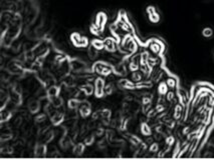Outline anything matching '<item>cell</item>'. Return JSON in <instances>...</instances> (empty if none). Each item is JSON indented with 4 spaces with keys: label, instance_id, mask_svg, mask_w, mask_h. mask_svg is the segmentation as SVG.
<instances>
[{
    "label": "cell",
    "instance_id": "6da1fadb",
    "mask_svg": "<svg viewBox=\"0 0 214 160\" xmlns=\"http://www.w3.org/2000/svg\"><path fill=\"white\" fill-rule=\"evenodd\" d=\"M91 70H93V72H95V73L103 76H109L114 72V68L111 64L105 63L103 61H99L93 64Z\"/></svg>",
    "mask_w": 214,
    "mask_h": 160
},
{
    "label": "cell",
    "instance_id": "7a4b0ae2",
    "mask_svg": "<svg viewBox=\"0 0 214 160\" xmlns=\"http://www.w3.org/2000/svg\"><path fill=\"white\" fill-rule=\"evenodd\" d=\"M70 39L72 41V44L78 48H85L89 45V40L87 37H83L79 33H74L70 36Z\"/></svg>",
    "mask_w": 214,
    "mask_h": 160
},
{
    "label": "cell",
    "instance_id": "3957f363",
    "mask_svg": "<svg viewBox=\"0 0 214 160\" xmlns=\"http://www.w3.org/2000/svg\"><path fill=\"white\" fill-rule=\"evenodd\" d=\"M105 80L102 77H98L95 81V97L101 98L105 94Z\"/></svg>",
    "mask_w": 214,
    "mask_h": 160
},
{
    "label": "cell",
    "instance_id": "277c9868",
    "mask_svg": "<svg viewBox=\"0 0 214 160\" xmlns=\"http://www.w3.org/2000/svg\"><path fill=\"white\" fill-rule=\"evenodd\" d=\"M105 48L108 52H116L118 49L116 41L113 38H107L105 40Z\"/></svg>",
    "mask_w": 214,
    "mask_h": 160
},
{
    "label": "cell",
    "instance_id": "5b68a950",
    "mask_svg": "<svg viewBox=\"0 0 214 160\" xmlns=\"http://www.w3.org/2000/svg\"><path fill=\"white\" fill-rule=\"evenodd\" d=\"M119 86L123 89H130V90L137 88V85L129 79H121L119 81Z\"/></svg>",
    "mask_w": 214,
    "mask_h": 160
},
{
    "label": "cell",
    "instance_id": "8992f818",
    "mask_svg": "<svg viewBox=\"0 0 214 160\" xmlns=\"http://www.w3.org/2000/svg\"><path fill=\"white\" fill-rule=\"evenodd\" d=\"M79 110L83 117H87L91 114V105H89V103H87V102H83L79 106Z\"/></svg>",
    "mask_w": 214,
    "mask_h": 160
},
{
    "label": "cell",
    "instance_id": "52a82bcc",
    "mask_svg": "<svg viewBox=\"0 0 214 160\" xmlns=\"http://www.w3.org/2000/svg\"><path fill=\"white\" fill-rule=\"evenodd\" d=\"M147 12H148V14H149V18H150L151 22H153V23H157V22H159L160 16H159V14L156 12L154 7H152V6L148 7Z\"/></svg>",
    "mask_w": 214,
    "mask_h": 160
},
{
    "label": "cell",
    "instance_id": "ba28073f",
    "mask_svg": "<svg viewBox=\"0 0 214 160\" xmlns=\"http://www.w3.org/2000/svg\"><path fill=\"white\" fill-rule=\"evenodd\" d=\"M64 115L62 112H60V111H56L54 114H53V116L51 117V120H52V123L55 125H58L60 124V123L64 121Z\"/></svg>",
    "mask_w": 214,
    "mask_h": 160
},
{
    "label": "cell",
    "instance_id": "9c48e42d",
    "mask_svg": "<svg viewBox=\"0 0 214 160\" xmlns=\"http://www.w3.org/2000/svg\"><path fill=\"white\" fill-rule=\"evenodd\" d=\"M177 94H178V97H179V99H180L181 103H182L183 105H185V104L187 103V101H188V94H187L186 90L183 88H178Z\"/></svg>",
    "mask_w": 214,
    "mask_h": 160
},
{
    "label": "cell",
    "instance_id": "30bf717a",
    "mask_svg": "<svg viewBox=\"0 0 214 160\" xmlns=\"http://www.w3.org/2000/svg\"><path fill=\"white\" fill-rule=\"evenodd\" d=\"M70 67H72V69L74 70V71H80V70L85 68V64L80 61V60H76H76H72V61L70 62Z\"/></svg>",
    "mask_w": 214,
    "mask_h": 160
},
{
    "label": "cell",
    "instance_id": "8fae6325",
    "mask_svg": "<svg viewBox=\"0 0 214 160\" xmlns=\"http://www.w3.org/2000/svg\"><path fill=\"white\" fill-rule=\"evenodd\" d=\"M126 71H127V69H126V65L124 63L117 64L114 68V72L117 74H119V75H126V73H127Z\"/></svg>",
    "mask_w": 214,
    "mask_h": 160
},
{
    "label": "cell",
    "instance_id": "7c38bea8",
    "mask_svg": "<svg viewBox=\"0 0 214 160\" xmlns=\"http://www.w3.org/2000/svg\"><path fill=\"white\" fill-rule=\"evenodd\" d=\"M141 133H142L143 135H145V136H151V134H152V129H151V127L148 125V123L143 122L142 124H141Z\"/></svg>",
    "mask_w": 214,
    "mask_h": 160
},
{
    "label": "cell",
    "instance_id": "4fadbf2b",
    "mask_svg": "<svg viewBox=\"0 0 214 160\" xmlns=\"http://www.w3.org/2000/svg\"><path fill=\"white\" fill-rule=\"evenodd\" d=\"M58 92H60V88L56 86H50L47 88V96L49 98H53V97L58 96Z\"/></svg>",
    "mask_w": 214,
    "mask_h": 160
},
{
    "label": "cell",
    "instance_id": "5bb4252c",
    "mask_svg": "<svg viewBox=\"0 0 214 160\" xmlns=\"http://www.w3.org/2000/svg\"><path fill=\"white\" fill-rule=\"evenodd\" d=\"M150 50L155 54H159L162 50L161 44L159 42H157V41H154V42H152L150 44Z\"/></svg>",
    "mask_w": 214,
    "mask_h": 160
},
{
    "label": "cell",
    "instance_id": "9a60e30c",
    "mask_svg": "<svg viewBox=\"0 0 214 160\" xmlns=\"http://www.w3.org/2000/svg\"><path fill=\"white\" fill-rule=\"evenodd\" d=\"M91 45L95 47L97 50H103L105 48V41H102L100 39H93L91 41Z\"/></svg>",
    "mask_w": 214,
    "mask_h": 160
},
{
    "label": "cell",
    "instance_id": "2e32d148",
    "mask_svg": "<svg viewBox=\"0 0 214 160\" xmlns=\"http://www.w3.org/2000/svg\"><path fill=\"white\" fill-rule=\"evenodd\" d=\"M136 85H137V88H151L153 83L150 80H141L136 83Z\"/></svg>",
    "mask_w": 214,
    "mask_h": 160
},
{
    "label": "cell",
    "instance_id": "e0dca14e",
    "mask_svg": "<svg viewBox=\"0 0 214 160\" xmlns=\"http://www.w3.org/2000/svg\"><path fill=\"white\" fill-rule=\"evenodd\" d=\"M81 103V101H80L79 99L76 97V98H72L68 100V107H70V109H76V108H79Z\"/></svg>",
    "mask_w": 214,
    "mask_h": 160
},
{
    "label": "cell",
    "instance_id": "ac0fdd59",
    "mask_svg": "<svg viewBox=\"0 0 214 160\" xmlns=\"http://www.w3.org/2000/svg\"><path fill=\"white\" fill-rule=\"evenodd\" d=\"M168 89H169V87H168L167 83L161 82L158 86V93L160 95H166L168 93Z\"/></svg>",
    "mask_w": 214,
    "mask_h": 160
},
{
    "label": "cell",
    "instance_id": "d6986e66",
    "mask_svg": "<svg viewBox=\"0 0 214 160\" xmlns=\"http://www.w3.org/2000/svg\"><path fill=\"white\" fill-rule=\"evenodd\" d=\"M128 138H129L130 143L133 144V145H135V146H140L141 144H142V140H141L139 137L135 136V135H129Z\"/></svg>",
    "mask_w": 214,
    "mask_h": 160
},
{
    "label": "cell",
    "instance_id": "ffe728a7",
    "mask_svg": "<svg viewBox=\"0 0 214 160\" xmlns=\"http://www.w3.org/2000/svg\"><path fill=\"white\" fill-rule=\"evenodd\" d=\"M39 108H40V105H39L38 101H36V100H32L29 103V110L31 111V113H36V112H38Z\"/></svg>",
    "mask_w": 214,
    "mask_h": 160
},
{
    "label": "cell",
    "instance_id": "44dd1931",
    "mask_svg": "<svg viewBox=\"0 0 214 160\" xmlns=\"http://www.w3.org/2000/svg\"><path fill=\"white\" fill-rule=\"evenodd\" d=\"M182 112H183L182 106L180 104H177L175 106V109H174V118L175 119H179L181 117V115H182Z\"/></svg>",
    "mask_w": 214,
    "mask_h": 160
},
{
    "label": "cell",
    "instance_id": "7402d4cb",
    "mask_svg": "<svg viewBox=\"0 0 214 160\" xmlns=\"http://www.w3.org/2000/svg\"><path fill=\"white\" fill-rule=\"evenodd\" d=\"M81 90L83 91V92L87 94V96H89V95H91L93 92H95V88H93L91 85L89 84H85L83 85V87H81Z\"/></svg>",
    "mask_w": 214,
    "mask_h": 160
},
{
    "label": "cell",
    "instance_id": "603a6c76",
    "mask_svg": "<svg viewBox=\"0 0 214 160\" xmlns=\"http://www.w3.org/2000/svg\"><path fill=\"white\" fill-rule=\"evenodd\" d=\"M51 100V104L53 105V107H60L62 104V98H60V96L53 97V98H50Z\"/></svg>",
    "mask_w": 214,
    "mask_h": 160
},
{
    "label": "cell",
    "instance_id": "cb8c5ba5",
    "mask_svg": "<svg viewBox=\"0 0 214 160\" xmlns=\"http://www.w3.org/2000/svg\"><path fill=\"white\" fill-rule=\"evenodd\" d=\"M35 152H36V155L37 156H42L43 154L46 152V147H45L43 144H40V145H37L36 146V149H35Z\"/></svg>",
    "mask_w": 214,
    "mask_h": 160
},
{
    "label": "cell",
    "instance_id": "d4e9b609",
    "mask_svg": "<svg viewBox=\"0 0 214 160\" xmlns=\"http://www.w3.org/2000/svg\"><path fill=\"white\" fill-rule=\"evenodd\" d=\"M98 51L99 50H97L93 45H91V47L89 48V53H87V55H89L91 59H93V58H95V57H98V55H99Z\"/></svg>",
    "mask_w": 214,
    "mask_h": 160
},
{
    "label": "cell",
    "instance_id": "484cf974",
    "mask_svg": "<svg viewBox=\"0 0 214 160\" xmlns=\"http://www.w3.org/2000/svg\"><path fill=\"white\" fill-rule=\"evenodd\" d=\"M83 150H85V145H83V143H79V144H76V145L74 146V152L76 154H78V155H80V154L83 153Z\"/></svg>",
    "mask_w": 214,
    "mask_h": 160
},
{
    "label": "cell",
    "instance_id": "4316f807",
    "mask_svg": "<svg viewBox=\"0 0 214 160\" xmlns=\"http://www.w3.org/2000/svg\"><path fill=\"white\" fill-rule=\"evenodd\" d=\"M142 77H143V74L141 73L140 71H138V70L133 72L132 79H133L134 81H136V82H139V81H141V80H142Z\"/></svg>",
    "mask_w": 214,
    "mask_h": 160
},
{
    "label": "cell",
    "instance_id": "83f0119b",
    "mask_svg": "<svg viewBox=\"0 0 214 160\" xmlns=\"http://www.w3.org/2000/svg\"><path fill=\"white\" fill-rule=\"evenodd\" d=\"M202 35H203L204 37H206V38L211 37V36L213 35V30H212L210 27L204 28V29L202 30Z\"/></svg>",
    "mask_w": 214,
    "mask_h": 160
},
{
    "label": "cell",
    "instance_id": "f1b7e54d",
    "mask_svg": "<svg viewBox=\"0 0 214 160\" xmlns=\"http://www.w3.org/2000/svg\"><path fill=\"white\" fill-rule=\"evenodd\" d=\"M166 83H167L168 87H169V88H171V89H174L177 85L176 80L174 79V78H168V79L166 80Z\"/></svg>",
    "mask_w": 214,
    "mask_h": 160
},
{
    "label": "cell",
    "instance_id": "f546056e",
    "mask_svg": "<svg viewBox=\"0 0 214 160\" xmlns=\"http://www.w3.org/2000/svg\"><path fill=\"white\" fill-rule=\"evenodd\" d=\"M139 67H140V64L136 63V62H133V61L130 62V64H129V70H130V71H132V72L137 71V70H139Z\"/></svg>",
    "mask_w": 214,
    "mask_h": 160
},
{
    "label": "cell",
    "instance_id": "4dcf8cb0",
    "mask_svg": "<svg viewBox=\"0 0 214 160\" xmlns=\"http://www.w3.org/2000/svg\"><path fill=\"white\" fill-rule=\"evenodd\" d=\"M113 90H114V85H113V84L107 85V86L105 87V94L110 95L111 93L113 92Z\"/></svg>",
    "mask_w": 214,
    "mask_h": 160
},
{
    "label": "cell",
    "instance_id": "1f68e13d",
    "mask_svg": "<svg viewBox=\"0 0 214 160\" xmlns=\"http://www.w3.org/2000/svg\"><path fill=\"white\" fill-rule=\"evenodd\" d=\"M166 99H167L168 101L169 102H172L175 99V93L174 92H172V91H168V93L166 94Z\"/></svg>",
    "mask_w": 214,
    "mask_h": 160
},
{
    "label": "cell",
    "instance_id": "d6a6232c",
    "mask_svg": "<svg viewBox=\"0 0 214 160\" xmlns=\"http://www.w3.org/2000/svg\"><path fill=\"white\" fill-rule=\"evenodd\" d=\"M165 142H166V144H167L168 146H171V145H173L174 144V142H175V138H174L173 136H167V138H166V140H165Z\"/></svg>",
    "mask_w": 214,
    "mask_h": 160
},
{
    "label": "cell",
    "instance_id": "836d02e7",
    "mask_svg": "<svg viewBox=\"0 0 214 160\" xmlns=\"http://www.w3.org/2000/svg\"><path fill=\"white\" fill-rule=\"evenodd\" d=\"M158 149H159V145H158V143H152V144H151L150 152L155 153V152H158Z\"/></svg>",
    "mask_w": 214,
    "mask_h": 160
},
{
    "label": "cell",
    "instance_id": "e575fe53",
    "mask_svg": "<svg viewBox=\"0 0 214 160\" xmlns=\"http://www.w3.org/2000/svg\"><path fill=\"white\" fill-rule=\"evenodd\" d=\"M93 136H89L87 138H85V145H91L93 144Z\"/></svg>",
    "mask_w": 214,
    "mask_h": 160
},
{
    "label": "cell",
    "instance_id": "d590c367",
    "mask_svg": "<svg viewBox=\"0 0 214 160\" xmlns=\"http://www.w3.org/2000/svg\"><path fill=\"white\" fill-rule=\"evenodd\" d=\"M44 119H45L44 114H41V115H39L38 117H36V121H37V122H42Z\"/></svg>",
    "mask_w": 214,
    "mask_h": 160
}]
</instances>
